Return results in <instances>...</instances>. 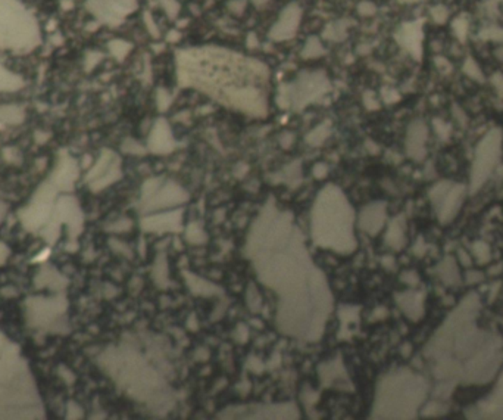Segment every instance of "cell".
<instances>
[{
	"mask_svg": "<svg viewBox=\"0 0 503 420\" xmlns=\"http://www.w3.org/2000/svg\"><path fill=\"white\" fill-rule=\"evenodd\" d=\"M247 251L262 283L277 294V322L283 333L318 339L330 314L331 298L290 217L263 214L252 229Z\"/></svg>",
	"mask_w": 503,
	"mask_h": 420,
	"instance_id": "1",
	"label": "cell"
},
{
	"mask_svg": "<svg viewBox=\"0 0 503 420\" xmlns=\"http://www.w3.org/2000/svg\"><path fill=\"white\" fill-rule=\"evenodd\" d=\"M177 77L221 105L250 117L268 112L270 70L263 62L219 46L176 52Z\"/></svg>",
	"mask_w": 503,
	"mask_h": 420,
	"instance_id": "2",
	"label": "cell"
},
{
	"mask_svg": "<svg viewBox=\"0 0 503 420\" xmlns=\"http://www.w3.org/2000/svg\"><path fill=\"white\" fill-rule=\"evenodd\" d=\"M45 407L18 344L0 332V419H43Z\"/></svg>",
	"mask_w": 503,
	"mask_h": 420,
	"instance_id": "3",
	"label": "cell"
},
{
	"mask_svg": "<svg viewBox=\"0 0 503 420\" xmlns=\"http://www.w3.org/2000/svg\"><path fill=\"white\" fill-rule=\"evenodd\" d=\"M311 225L316 245L341 254H349L355 249V213L340 188L327 185L318 193Z\"/></svg>",
	"mask_w": 503,
	"mask_h": 420,
	"instance_id": "4",
	"label": "cell"
},
{
	"mask_svg": "<svg viewBox=\"0 0 503 420\" xmlns=\"http://www.w3.org/2000/svg\"><path fill=\"white\" fill-rule=\"evenodd\" d=\"M100 364L119 387L140 401H148L155 392L153 389L164 385L140 354L128 348L106 350L100 357Z\"/></svg>",
	"mask_w": 503,
	"mask_h": 420,
	"instance_id": "5",
	"label": "cell"
},
{
	"mask_svg": "<svg viewBox=\"0 0 503 420\" xmlns=\"http://www.w3.org/2000/svg\"><path fill=\"white\" fill-rule=\"evenodd\" d=\"M424 380L410 372H397L384 377L377 392L374 414L378 417H410L426 397Z\"/></svg>",
	"mask_w": 503,
	"mask_h": 420,
	"instance_id": "6",
	"label": "cell"
},
{
	"mask_svg": "<svg viewBox=\"0 0 503 420\" xmlns=\"http://www.w3.org/2000/svg\"><path fill=\"white\" fill-rule=\"evenodd\" d=\"M42 43L40 25L20 0H0V49L26 54Z\"/></svg>",
	"mask_w": 503,
	"mask_h": 420,
	"instance_id": "7",
	"label": "cell"
},
{
	"mask_svg": "<svg viewBox=\"0 0 503 420\" xmlns=\"http://www.w3.org/2000/svg\"><path fill=\"white\" fill-rule=\"evenodd\" d=\"M330 87V80L324 71H302L295 82L281 86L278 105L284 110L302 111L309 103L324 98Z\"/></svg>",
	"mask_w": 503,
	"mask_h": 420,
	"instance_id": "8",
	"label": "cell"
},
{
	"mask_svg": "<svg viewBox=\"0 0 503 420\" xmlns=\"http://www.w3.org/2000/svg\"><path fill=\"white\" fill-rule=\"evenodd\" d=\"M26 308V322L31 327L46 332H66V308L68 301L63 295L56 297H33L25 304Z\"/></svg>",
	"mask_w": 503,
	"mask_h": 420,
	"instance_id": "9",
	"label": "cell"
},
{
	"mask_svg": "<svg viewBox=\"0 0 503 420\" xmlns=\"http://www.w3.org/2000/svg\"><path fill=\"white\" fill-rule=\"evenodd\" d=\"M62 225L68 226L72 238H75L83 229V211L78 205V201L71 195H59L49 223L40 230V233L49 243H55Z\"/></svg>",
	"mask_w": 503,
	"mask_h": 420,
	"instance_id": "10",
	"label": "cell"
},
{
	"mask_svg": "<svg viewBox=\"0 0 503 420\" xmlns=\"http://www.w3.org/2000/svg\"><path fill=\"white\" fill-rule=\"evenodd\" d=\"M502 153V131L499 128L490 130L480 142L475 152V160L472 167V189L475 190L487 180L492 170L499 163Z\"/></svg>",
	"mask_w": 503,
	"mask_h": 420,
	"instance_id": "11",
	"label": "cell"
},
{
	"mask_svg": "<svg viewBox=\"0 0 503 420\" xmlns=\"http://www.w3.org/2000/svg\"><path fill=\"white\" fill-rule=\"evenodd\" d=\"M143 205L146 208H169L183 204L189 198L185 190L174 181H162L161 179H150L143 186Z\"/></svg>",
	"mask_w": 503,
	"mask_h": 420,
	"instance_id": "12",
	"label": "cell"
},
{
	"mask_svg": "<svg viewBox=\"0 0 503 420\" xmlns=\"http://www.w3.org/2000/svg\"><path fill=\"white\" fill-rule=\"evenodd\" d=\"M121 160L109 149L102 151L96 164L90 168L86 181L93 192H99L121 179Z\"/></svg>",
	"mask_w": 503,
	"mask_h": 420,
	"instance_id": "13",
	"label": "cell"
},
{
	"mask_svg": "<svg viewBox=\"0 0 503 420\" xmlns=\"http://www.w3.org/2000/svg\"><path fill=\"white\" fill-rule=\"evenodd\" d=\"M90 14L99 22L111 25H119L139 8L137 0H87L86 3Z\"/></svg>",
	"mask_w": 503,
	"mask_h": 420,
	"instance_id": "14",
	"label": "cell"
},
{
	"mask_svg": "<svg viewBox=\"0 0 503 420\" xmlns=\"http://www.w3.org/2000/svg\"><path fill=\"white\" fill-rule=\"evenodd\" d=\"M302 21V8L299 3L291 2L283 8L278 20L270 29L268 37L274 42H284L293 38Z\"/></svg>",
	"mask_w": 503,
	"mask_h": 420,
	"instance_id": "15",
	"label": "cell"
},
{
	"mask_svg": "<svg viewBox=\"0 0 503 420\" xmlns=\"http://www.w3.org/2000/svg\"><path fill=\"white\" fill-rule=\"evenodd\" d=\"M396 42L399 43L406 52H409L415 59H421L422 55V21L405 22L394 34Z\"/></svg>",
	"mask_w": 503,
	"mask_h": 420,
	"instance_id": "16",
	"label": "cell"
},
{
	"mask_svg": "<svg viewBox=\"0 0 503 420\" xmlns=\"http://www.w3.org/2000/svg\"><path fill=\"white\" fill-rule=\"evenodd\" d=\"M463 196L462 186H450L449 183H440L439 186L433 189V201L435 204H443V209L440 211V217L443 221H449L452 218L459 208Z\"/></svg>",
	"mask_w": 503,
	"mask_h": 420,
	"instance_id": "17",
	"label": "cell"
},
{
	"mask_svg": "<svg viewBox=\"0 0 503 420\" xmlns=\"http://www.w3.org/2000/svg\"><path fill=\"white\" fill-rule=\"evenodd\" d=\"M176 145L177 143L174 137H172V131L168 123L164 120V118L157 120L150 131V136L148 140V149L153 153L165 155L174 151Z\"/></svg>",
	"mask_w": 503,
	"mask_h": 420,
	"instance_id": "18",
	"label": "cell"
},
{
	"mask_svg": "<svg viewBox=\"0 0 503 420\" xmlns=\"http://www.w3.org/2000/svg\"><path fill=\"white\" fill-rule=\"evenodd\" d=\"M426 140H427V127L422 121H415L410 124L406 137V151L409 156L419 161L426 155Z\"/></svg>",
	"mask_w": 503,
	"mask_h": 420,
	"instance_id": "19",
	"label": "cell"
},
{
	"mask_svg": "<svg viewBox=\"0 0 503 420\" xmlns=\"http://www.w3.org/2000/svg\"><path fill=\"white\" fill-rule=\"evenodd\" d=\"M181 221V216L180 211L178 213H168V214H159L156 216H150L148 218L143 220V229L148 232H162V230H178Z\"/></svg>",
	"mask_w": 503,
	"mask_h": 420,
	"instance_id": "20",
	"label": "cell"
},
{
	"mask_svg": "<svg viewBox=\"0 0 503 420\" xmlns=\"http://www.w3.org/2000/svg\"><path fill=\"white\" fill-rule=\"evenodd\" d=\"M382 221H384V205L376 204V205L366 207L361 213L359 226L365 232L374 234L381 229Z\"/></svg>",
	"mask_w": 503,
	"mask_h": 420,
	"instance_id": "21",
	"label": "cell"
},
{
	"mask_svg": "<svg viewBox=\"0 0 503 420\" xmlns=\"http://www.w3.org/2000/svg\"><path fill=\"white\" fill-rule=\"evenodd\" d=\"M36 285L37 287H50V290H62L66 285V279L63 276L59 274V271H56L55 269L52 267H45L42 271L38 273V276L36 278Z\"/></svg>",
	"mask_w": 503,
	"mask_h": 420,
	"instance_id": "22",
	"label": "cell"
},
{
	"mask_svg": "<svg viewBox=\"0 0 503 420\" xmlns=\"http://www.w3.org/2000/svg\"><path fill=\"white\" fill-rule=\"evenodd\" d=\"M350 25L349 20H337L330 22L323 31V38L328 42H343L348 37V29Z\"/></svg>",
	"mask_w": 503,
	"mask_h": 420,
	"instance_id": "23",
	"label": "cell"
},
{
	"mask_svg": "<svg viewBox=\"0 0 503 420\" xmlns=\"http://www.w3.org/2000/svg\"><path fill=\"white\" fill-rule=\"evenodd\" d=\"M25 120V111L20 105H3L0 107V127L17 126Z\"/></svg>",
	"mask_w": 503,
	"mask_h": 420,
	"instance_id": "24",
	"label": "cell"
},
{
	"mask_svg": "<svg viewBox=\"0 0 503 420\" xmlns=\"http://www.w3.org/2000/svg\"><path fill=\"white\" fill-rule=\"evenodd\" d=\"M24 87L22 77L0 63V91H17Z\"/></svg>",
	"mask_w": 503,
	"mask_h": 420,
	"instance_id": "25",
	"label": "cell"
},
{
	"mask_svg": "<svg viewBox=\"0 0 503 420\" xmlns=\"http://www.w3.org/2000/svg\"><path fill=\"white\" fill-rule=\"evenodd\" d=\"M325 54H327V50L323 46L321 38L318 36H311L307 40V43H304L300 55L303 59H316V58L324 57Z\"/></svg>",
	"mask_w": 503,
	"mask_h": 420,
	"instance_id": "26",
	"label": "cell"
},
{
	"mask_svg": "<svg viewBox=\"0 0 503 420\" xmlns=\"http://www.w3.org/2000/svg\"><path fill=\"white\" fill-rule=\"evenodd\" d=\"M132 43L127 42V40H123V38H115V40H111L109 45H108V49L111 52V55L116 59V61H124L130 52L132 50Z\"/></svg>",
	"mask_w": 503,
	"mask_h": 420,
	"instance_id": "27",
	"label": "cell"
},
{
	"mask_svg": "<svg viewBox=\"0 0 503 420\" xmlns=\"http://www.w3.org/2000/svg\"><path fill=\"white\" fill-rule=\"evenodd\" d=\"M328 136H330V127L327 124H321L316 128H314L307 136V143L311 147H320L321 143H324L327 140Z\"/></svg>",
	"mask_w": 503,
	"mask_h": 420,
	"instance_id": "28",
	"label": "cell"
},
{
	"mask_svg": "<svg viewBox=\"0 0 503 420\" xmlns=\"http://www.w3.org/2000/svg\"><path fill=\"white\" fill-rule=\"evenodd\" d=\"M463 73H465L470 78L475 82H484V74L480 68V65L475 62V59L468 58L465 62H463Z\"/></svg>",
	"mask_w": 503,
	"mask_h": 420,
	"instance_id": "29",
	"label": "cell"
},
{
	"mask_svg": "<svg viewBox=\"0 0 503 420\" xmlns=\"http://www.w3.org/2000/svg\"><path fill=\"white\" fill-rule=\"evenodd\" d=\"M452 30L455 33V36L459 38L461 42L467 40V34L470 30V22L465 17H459L452 22Z\"/></svg>",
	"mask_w": 503,
	"mask_h": 420,
	"instance_id": "30",
	"label": "cell"
},
{
	"mask_svg": "<svg viewBox=\"0 0 503 420\" xmlns=\"http://www.w3.org/2000/svg\"><path fill=\"white\" fill-rule=\"evenodd\" d=\"M159 5L162 6V9L165 10V14L171 18V20H177L181 5L178 3V0H157Z\"/></svg>",
	"mask_w": 503,
	"mask_h": 420,
	"instance_id": "31",
	"label": "cell"
},
{
	"mask_svg": "<svg viewBox=\"0 0 503 420\" xmlns=\"http://www.w3.org/2000/svg\"><path fill=\"white\" fill-rule=\"evenodd\" d=\"M480 37L484 38V40H493V42H499L503 43V29H486L480 33Z\"/></svg>",
	"mask_w": 503,
	"mask_h": 420,
	"instance_id": "32",
	"label": "cell"
},
{
	"mask_svg": "<svg viewBox=\"0 0 503 420\" xmlns=\"http://www.w3.org/2000/svg\"><path fill=\"white\" fill-rule=\"evenodd\" d=\"M156 103H157V108L161 111H165L169 105H171V95L168 93V91L165 89H157L156 91Z\"/></svg>",
	"mask_w": 503,
	"mask_h": 420,
	"instance_id": "33",
	"label": "cell"
},
{
	"mask_svg": "<svg viewBox=\"0 0 503 420\" xmlns=\"http://www.w3.org/2000/svg\"><path fill=\"white\" fill-rule=\"evenodd\" d=\"M143 21H144L146 29H148V31L150 33V36H152V37L157 38L159 36H161V33H159L157 24L155 22V20H153V17H152L150 12H144V14H143Z\"/></svg>",
	"mask_w": 503,
	"mask_h": 420,
	"instance_id": "34",
	"label": "cell"
},
{
	"mask_svg": "<svg viewBox=\"0 0 503 420\" xmlns=\"http://www.w3.org/2000/svg\"><path fill=\"white\" fill-rule=\"evenodd\" d=\"M431 17L434 18V21L437 24H444L447 17H449V12L444 6H434L431 9Z\"/></svg>",
	"mask_w": 503,
	"mask_h": 420,
	"instance_id": "35",
	"label": "cell"
},
{
	"mask_svg": "<svg viewBox=\"0 0 503 420\" xmlns=\"http://www.w3.org/2000/svg\"><path fill=\"white\" fill-rule=\"evenodd\" d=\"M377 12V6L371 2H361L357 5V14L362 17H373Z\"/></svg>",
	"mask_w": 503,
	"mask_h": 420,
	"instance_id": "36",
	"label": "cell"
},
{
	"mask_svg": "<svg viewBox=\"0 0 503 420\" xmlns=\"http://www.w3.org/2000/svg\"><path fill=\"white\" fill-rule=\"evenodd\" d=\"M103 59V55L100 54V52H90V54H87L86 57V70H93L96 67V65Z\"/></svg>",
	"mask_w": 503,
	"mask_h": 420,
	"instance_id": "37",
	"label": "cell"
},
{
	"mask_svg": "<svg viewBox=\"0 0 503 420\" xmlns=\"http://www.w3.org/2000/svg\"><path fill=\"white\" fill-rule=\"evenodd\" d=\"M382 98H384V100H386L387 103H393V102H396L397 99H399V95L396 93V90L384 89V90H382Z\"/></svg>",
	"mask_w": 503,
	"mask_h": 420,
	"instance_id": "38",
	"label": "cell"
},
{
	"mask_svg": "<svg viewBox=\"0 0 503 420\" xmlns=\"http://www.w3.org/2000/svg\"><path fill=\"white\" fill-rule=\"evenodd\" d=\"M492 83L495 86V89L497 90L499 96L503 98V75L502 74H495L492 78Z\"/></svg>",
	"mask_w": 503,
	"mask_h": 420,
	"instance_id": "39",
	"label": "cell"
},
{
	"mask_svg": "<svg viewBox=\"0 0 503 420\" xmlns=\"http://www.w3.org/2000/svg\"><path fill=\"white\" fill-rule=\"evenodd\" d=\"M434 124H435V130H437V133H439V136L442 139H446L447 135H449V127H446V124L439 121V120H435Z\"/></svg>",
	"mask_w": 503,
	"mask_h": 420,
	"instance_id": "40",
	"label": "cell"
},
{
	"mask_svg": "<svg viewBox=\"0 0 503 420\" xmlns=\"http://www.w3.org/2000/svg\"><path fill=\"white\" fill-rule=\"evenodd\" d=\"M9 254H10L9 248H8L3 242H0V266H3V264H5L6 260H8V257H9Z\"/></svg>",
	"mask_w": 503,
	"mask_h": 420,
	"instance_id": "41",
	"label": "cell"
},
{
	"mask_svg": "<svg viewBox=\"0 0 503 420\" xmlns=\"http://www.w3.org/2000/svg\"><path fill=\"white\" fill-rule=\"evenodd\" d=\"M314 174L318 179H323L327 176V165L325 164H316L314 167Z\"/></svg>",
	"mask_w": 503,
	"mask_h": 420,
	"instance_id": "42",
	"label": "cell"
},
{
	"mask_svg": "<svg viewBox=\"0 0 503 420\" xmlns=\"http://www.w3.org/2000/svg\"><path fill=\"white\" fill-rule=\"evenodd\" d=\"M82 414H83L82 409H78V407L74 403H71L68 405V417H79Z\"/></svg>",
	"mask_w": 503,
	"mask_h": 420,
	"instance_id": "43",
	"label": "cell"
},
{
	"mask_svg": "<svg viewBox=\"0 0 503 420\" xmlns=\"http://www.w3.org/2000/svg\"><path fill=\"white\" fill-rule=\"evenodd\" d=\"M6 209H8L6 204L0 201V223L3 221V218H5V216H6Z\"/></svg>",
	"mask_w": 503,
	"mask_h": 420,
	"instance_id": "44",
	"label": "cell"
},
{
	"mask_svg": "<svg viewBox=\"0 0 503 420\" xmlns=\"http://www.w3.org/2000/svg\"><path fill=\"white\" fill-rule=\"evenodd\" d=\"M399 2H402V3H417V2H419V0H399Z\"/></svg>",
	"mask_w": 503,
	"mask_h": 420,
	"instance_id": "45",
	"label": "cell"
}]
</instances>
